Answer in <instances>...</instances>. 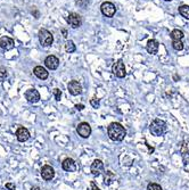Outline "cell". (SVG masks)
Returning a JSON list of instances; mask_svg holds the SVG:
<instances>
[{
  "label": "cell",
  "instance_id": "cell-14",
  "mask_svg": "<svg viewBox=\"0 0 189 190\" xmlns=\"http://www.w3.org/2000/svg\"><path fill=\"white\" fill-rule=\"evenodd\" d=\"M62 167L64 171L66 172H74L77 170V166H75V162L72 158H65L62 163Z\"/></svg>",
  "mask_w": 189,
  "mask_h": 190
},
{
  "label": "cell",
  "instance_id": "cell-3",
  "mask_svg": "<svg viewBox=\"0 0 189 190\" xmlns=\"http://www.w3.org/2000/svg\"><path fill=\"white\" fill-rule=\"evenodd\" d=\"M38 37H39V41H40L42 47H49L54 42L52 34L48 30H46V29H41V30L39 31Z\"/></svg>",
  "mask_w": 189,
  "mask_h": 190
},
{
  "label": "cell",
  "instance_id": "cell-11",
  "mask_svg": "<svg viewBox=\"0 0 189 190\" xmlns=\"http://www.w3.org/2000/svg\"><path fill=\"white\" fill-rule=\"evenodd\" d=\"M67 89H69L70 93H71V95H73V96L80 95V93L82 92L81 84L77 82V81H75V80H73V81H70L69 86H67Z\"/></svg>",
  "mask_w": 189,
  "mask_h": 190
},
{
  "label": "cell",
  "instance_id": "cell-5",
  "mask_svg": "<svg viewBox=\"0 0 189 190\" xmlns=\"http://www.w3.org/2000/svg\"><path fill=\"white\" fill-rule=\"evenodd\" d=\"M112 72L115 76H117V78H120V79L124 78L125 75H127L124 63H123L122 59H119L116 63H114V65H113V67H112Z\"/></svg>",
  "mask_w": 189,
  "mask_h": 190
},
{
  "label": "cell",
  "instance_id": "cell-27",
  "mask_svg": "<svg viewBox=\"0 0 189 190\" xmlns=\"http://www.w3.org/2000/svg\"><path fill=\"white\" fill-rule=\"evenodd\" d=\"M89 4V0H77V5L80 6L81 8H86Z\"/></svg>",
  "mask_w": 189,
  "mask_h": 190
},
{
  "label": "cell",
  "instance_id": "cell-7",
  "mask_svg": "<svg viewBox=\"0 0 189 190\" xmlns=\"http://www.w3.org/2000/svg\"><path fill=\"white\" fill-rule=\"evenodd\" d=\"M67 23H69L71 27H73V29H77V27H80L82 24V18L81 16L77 13H71L67 16Z\"/></svg>",
  "mask_w": 189,
  "mask_h": 190
},
{
  "label": "cell",
  "instance_id": "cell-21",
  "mask_svg": "<svg viewBox=\"0 0 189 190\" xmlns=\"http://www.w3.org/2000/svg\"><path fill=\"white\" fill-rule=\"evenodd\" d=\"M179 13L182 17H185L186 19H189V6L188 5H182L179 7Z\"/></svg>",
  "mask_w": 189,
  "mask_h": 190
},
{
  "label": "cell",
  "instance_id": "cell-2",
  "mask_svg": "<svg viewBox=\"0 0 189 190\" xmlns=\"http://www.w3.org/2000/svg\"><path fill=\"white\" fill-rule=\"evenodd\" d=\"M166 123L162 120H159V118H156L154 121L151 123V125H149V131H151V133L155 137H161V135H164L165 132H166Z\"/></svg>",
  "mask_w": 189,
  "mask_h": 190
},
{
  "label": "cell",
  "instance_id": "cell-26",
  "mask_svg": "<svg viewBox=\"0 0 189 190\" xmlns=\"http://www.w3.org/2000/svg\"><path fill=\"white\" fill-rule=\"evenodd\" d=\"M52 93H54V96H55V99H56L57 101H59L60 98H62V91H60L58 88H55L54 91H52Z\"/></svg>",
  "mask_w": 189,
  "mask_h": 190
},
{
  "label": "cell",
  "instance_id": "cell-6",
  "mask_svg": "<svg viewBox=\"0 0 189 190\" xmlns=\"http://www.w3.org/2000/svg\"><path fill=\"white\" fill-rule=\"evenodd\" d=\"M77 132L80 137H82V138H84V139L89 138L91 134V126L89 125L87 122H82V123H80V124L77 125Z\"/></svg>",
  "mask_w": 189,
  "mask_h": 190
},
{
  "label": "cell",
  "instance_id": "cell-33",
  "mask_svg": "<svg viewBox=\"0 0 189 190\" xmlns=\"http://www.w3.org/2000/svg\"><path fill=\"white\" fill-rule=\"evenodd\" d=\"M62 32H63V37H64V38H67V31L62 30Z\"/></svg>",
  "mask_w": 189,
  "mask_h": 190
},
{
  "label": "cell",
  "instance_id": "cell-30",
  "mask_svg": "<svg viewBox=\"0 0 189 190\" xmlns=\"http://www.w3.org/2000/svg\"><path fill=\"white\" fill-rule=\"evenodd\" d=\"M182 157H184V163H185V165L189 164V154H185V155H182Z\"/></svg>",
  "mask_w": 189,
  "mask_h": 190
},
{
  "label": "cell",
  "instance_id": "cell-13",
  "mask_svg": "<svg viewBox=\"0 0 189 190\" xmlns=\"http://www.w3.org/2000/svg\"><path fill=\"white\" fill-rule=\"evenodd\" d=\"M14 46H15V42L9 37H2L0 39V48H2L5 50H10L14 48Z\"/></svg>",
  "mask_w": 189,
  "mask_h": 190
},
{
  "label": "cell",
  "instance_id": "cell-15",
  "mask_svg": "<svg viewBox=\"0 0 189 190\" xmlns=\"http://www.w3.org/2000/svg\"><path fill=\"white\" fill-rule=\"evenodd\" d=\"M33 73L40 80H46L48 78V75H49L48 71L45 67H42V66H35L34 69H33Z\"/></svg>",
  "mask_w": 189,
  "mask_h": 190
},
{
  "label": "cell",
  "instance_id": "cell-29",
  "mask_svg": "<svg viewBox=\"0 0 189 190\" xmlns=\"http://www.w3.org/2000/svg\"><path fill=\"white\" fill-rule=\"evenodd\" d=\"M6 188H7L8 190H15V189H16L15 185H14V183H12V182H8V183H6Z\"/></svg>",
  "mask_w": 189,
  "mask_h": 190
},
{
  "label": "cell",
  "instance_id": "cell-19",
  "mask_svg": "<svg viewBox=\"0 0 189 190\" xmlns=\"http://www.w3.org/2000/svg\"><path fill=\"white\" fill-rule=\"evenodd\" d=\"M114 180H115V174H114L113 172H111V171H107L106 174H105L104 183H105V185H107V186H109V185H111Z\"/></svg>",
  "mask_w": 189,
  "mask_h": 190
},
{
  "label": "cell",
  "instance_id": "cell-28",
  "mask_svg": "<svg viewBox=\"0 0 189 190\" xmlns=\"http://www.w3.org/2000/svg\"><path fill=\"white\" fill-rule=\"evenodd\" d=\"M90 104L92 105V107H94V108L99 107V99H97V98H92V99L90 100Z\"/></svg>",
  "mask_w": 189,
  "mask_h": 190
},
{
  "label": "cell",
  "instance_id": "cell-4",
  "mask_svg": "<svg viewBox=\"0 0 189 190\" xmlns=\"http://www.w3.org/2000/svg\"><path fill=\"white\" fill-rule=\"evenodd\" d=\"M100 10H102L104 16H106V17H113L116 13V7L113 2L105 1L100 6Z\"/></svg>",
  "mask_w": 189,
  "mask_h": 190
},
{
  "label": "cell",
  "instance_id": "cell-8",
  "mask_svg": "<svg viewBox=\"0 0 189 190\" xmlns=\"http://www.w3.org/2000/svg\"><path fill=\"white\" fill-rule=\"evenodd\" d=\"M41 177H42L43 180L50 181L55 177V170L52 169V166H49V165H45L41 169Z\"/></svg>",
  "mask_w": 189,
  "mask_h": 190
},
{
  "label": "cell",
  "instance_id": "cell-12",
  "mask_svg": "<svg viewBox=\"0 0 189 190\" xmlns=\"http://www.w3.org/2000/svg\"><path fill=\"white\" fill-rule=\"evenodd\" d=\"M90 171L94 175H99L104 171V163L100 160H94V163L91 164Z\"/></svg>",
  "mask_w": 189,
  "mask_h": 190
},
{
  "label": "cell",
  "instance_id": "cell-31",
  "mask_svg": "<svg viewBox=\"0 0 189 190\" xmlns=\"http://www.w3.org/2000/svg\"><path fill=\"white\" fill-rule=\"evenodd\" d=\"M75 108H77V111H82V109L84 108V105L83 104H77L75 105Z\"/></svg>",
  "mask_w": 189,
  "mask_h": 190
},
{
  "label": "cell",
  "instance_id": "cell-9",
  "mask_svg": "<svg viewBox=\"0 0 189 190\" xmlns=\"http://www.w3.org/2000/svg\"><path fill=\"white\" fill-rule=\"evenodd\" d=\"M25 98L29 103H32V104H35L40 100V93H39L38 90L35 89H29L26 90L25 92Z\"/></svg>",
  "mask_w": 189,
  "mask_h": 190
},
{
  "label": "cell",
  "instance_id": "cell-17",
  "mask_svg": "<svg viewBox=\"0 0 189 190\" xmlns=\"http://www.w3.org/2000/svg\"><path fill=\"white\" fill-rule=\"evenodd\" d=\"M159 42H157L156 40H154V39H151L149 41H148V42H147L146 49H147V51L149 52V54H152V55H155V54H157V51H159Z\"/></svg>",
  "mask_w": 189,
  "mask_h": 190
},
{
  "label": "cell",
  "instance_id": "cell-18",
  "mask_svg": "<svg viewBox=\"0 0 189 190\" xmlns=\"http://www.w3.org/2000/svg\"><path fill=\"white\" fill-rule=\"evenodd\" d=\"M170 37H171L172 41H174V40H182V38H184V32L181 30H179V29H174V30L171 31Z\"/></svg>",
  "mask_w": 189,
  "mask_h": 190
},
{
  "label": "cell",
  "instance_id": "cell-32",
  "mask_svg": "<svg viewBox=\"0 0 189 190\" xmlns=\"http://www.w3.org/2000/svg\"><path fill=\"white\" fill-rule=\"evenodd\" d=\"M90 186H91V189H92V190H100V189H99V188H98V187L96 186V183H94V181H91Z\"/></svg>",
  "mask_w": 189,
  "mask_h": 190
},
{
  "label": "cell",
  "instance_id": "cell-16",
  "mask_svg": "<svg viewBox=\"0 0 189 190\" xmlns=\"http://www.w3.org/2000/svg\"><path fill=\"white\" fill-rule=\"evenodd\" d=\"M16 137H17L18 141L24 142V141H26L27 139L30 138V132H29V130L25 129V128H20V129L17 130V132H16Z\"/></svg>",
  "mask_w": 189,
  "mask_h": 190
},
{
  "label": "cell",
  "instance_id": "cell-35",
  "mask_svg": "<svg viewBox=\"0 0 189 190\" xmlns=\"http://www.w3.org/2000/svg\"><path fill=\"white\" fill-rule=\"evenodd\" d=\"M165 1H171V0H165Z\"/></svg>",
  "mask_w": 189,
  "mask_h": 190
},
{
  "label": "cell",
  "instance_id": "cell-20",
  "mask_svg": "<svg viewBox=\"0 0 189 190\" xmlns=\"http://www.w3.org/2000/svg\"><path fill=\"white\" fill-rule=\"evenodd\" d=\"M180 151H181V154H182V155H185V154H189V137L185 138V140L181 142Z\"/></svg>",
  "mask_w": 189,
  "mask_h": 190
},
{
  "label": "cell",
  "instance_id": "cell-34",
  "mask_svg": "<svg viewBox=\"0 0 189 190\" xmlns=\"http://www.w3.org/2000/svg\"><path fill=\"white\" fill-rule=\"evenodd\" d=\"M31 190H41V189H40L39 187H32V188H31Z\"/></svg>",
  "mask_w": 189,
  "mask_h": 190
},
{
  "label": "cell",
  "instance_id": "cell-24",
  "mask_svg": "<svg viewBox=\"0 0 189 190\" xmlns=\"http://www.w3.org/2000/svg\"><path fill=\"white\" fill-rule=\"evenodd\" d=\"M8 76V73H7V69H5L4 66H0V82H4L5 80Z\"/></svg>",
  "mask_w": 189,
  "mask_h": 190
},
{
  "label": "cell",
  "instance_id": "cell-1",
  "mask_svg": "<svg viewBox=\"0 0 189 190\" xmlns=\"http://www.w3.org/2000/svg\"><path fill=\"white\" fill-rule=\"evenodd\" d=\"M107 134L113 141H122L127 135V131L124 126H122V124L117 122H113L107 128Z\"/></svg>",
  "mask_w": 189,
  "mask_h": 190
},
{
  "label": "cell",
  "instance_id": "cell-23",
  "mask_svg": "<svg viewBox=\"0 0 189 190\" xmlns=\"http://www.w3.org/2000/svg\"><path fill=\"white\" fill-rule=\"evenodd\" d=\"M172 47L174 50H178V51H180L184 49V43L181 40H174V41H172Z\"/></svg>",
  "mask_w": 189,
  "mask_h": 190
},
{
  "label": "cell",
  "instance_id": "cell-22",
  "mask_svg": "<svg viewBox=\"0 0 189 190\" xmlns=\"http://www.w3.org/2000/svg\"><path fill=\"white\" fill-rule=\"evenodd\" d=\"M65 50H66V52H69V54H72V52H74L77 50L75 44H74V42L72 40L66 41V43H65Z\"/></svg>",
  "mask_w": 189,
  "mask_h": 190
},
{
  "label": "cell",
  "instance_id": "cell-10",
  "mask_svg": "<svg viewBox=\"0 0 189 190\" xmlns=\"http://www.w3.org/2000/svg\"><path fill=\"white\" fill-rule=\"evenodd\" d=\"M45 65L47 66L49 69H56L58 66H59V59L57 58L56 56H54V55H49V56L45 59Z\"/></svg>",
  "mask_w": 189,
  "mask_h": 190
},
{
  "label": "cell",
  "instance_id": "cell-25",
  "mask_svg": "<svg viewBox=\"0 0 189 190\" xmlns=\"http://www.w3.org/2000/svg\"><path fill=\"white\" fill-rule=\"evenodd\" d=\"M147 190H163L162 189V187L157 185V183H149L148 186H147Z\"/></svg>",
  "mask_w": 189,
  "mask_h": 190
}]
</instances>
